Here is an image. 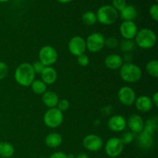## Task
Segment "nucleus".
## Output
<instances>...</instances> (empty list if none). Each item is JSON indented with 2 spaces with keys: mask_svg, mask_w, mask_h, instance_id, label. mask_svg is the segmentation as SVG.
<instances>
[{
  "mask_svg": "<svg viewBox=\"0 0 158 158\" xmlns=\"http://www.w3.org/2000/svg\"><path fill=\"white\" fill-rule=\"evenodd\" d=\"M35 73L32 69V64L23 63L19 65L15 69L14 78L19 85L23 86H29L35 80Z\"/></svg>",
  "mask_w": 158,
  "mask_h": 158,
  "instance_id": "f257e3e1",
  "label": "nucleus"
},
{
  "mask_svg": "<svg viewBox=\"0 0 158 158\" xmlns=\"http://www.w3.org/2000/svg\"><path fill=\"white\" fill-rule=\"evenodd\" d=\"M134 43L138 47L143 49H150L157 43V35L155 32L149 28H143L137 32Z\"/></svg>",
  "mask_w": 158,
  "mask_h": 158,
  "instance_id": "f03ea898",
  "label": "nucleus"
},
{
  "mask_svg": "<svg viewBox=\"0 0 158 158\" xmlns=\"http://www.w3.org/2000/svg\"><path fill=\"white\" fill-rule=\"evenodd\" d=\"M120 76L126 83H137L141 78L142 70L140 66L133 63H123L120 69Z\"/></svg>",
  "mask_w": 158,
  "mask_h": 158,
  "instance_id": "7ed1b4c3",
  "label": "nucleus"
},
{
  "mask_svg": "<svg viewBox=\"0 0 158 158\" xmlns=\"http://www.w3.org/2000/svg\"><path fill=\"white\" fill-rule=\"evenodd\" d=\"M97 21L104 26H110L115 23L119 16V13L110 5H104L100 6L97 10Z\"/></svg>",
  "mask_w": 158,
  "mask_h": 158,
  "instance_id": "20e7f679",
  "label": "nucleus"
},
{
  "mask_svg": "<svg viewBox=\"0 0 158 158\" xmlns=\"http://www.w3.org/2000/svg\"><path fill=\"white\" fill-rule=\"evenodd\" d=\"M45 125L49 128H56L62 124L63 121V113L56 107L49 108L43 117Z\"/></svg>",
  "mask_w": 158,
  "mask_h": 158,
  "instance_id": "39448f33",
  "label": "nucleus"
},
{
  "mask_svg": "<svg viewBox=\"0 0 158 158\" xmlns=\"http://www.w3.org/2000/svg\"><path fill=\"white\" fill-rule=\"evenodd\" d=\"M58 60V52L52 46H44L39 51V60L45 66H51Z\"/></svg>",
  "mask_w": 158,
  "mask_h": 158,
  "instance_id": "423d86ee",
  "label": "nucleus"
},
{
  "mask_svg": "<svg viewBox=\"0 0 158 158\" xmlns=\"http://www.w3.org/2000/svg\"><path fill=\"white\" fill-rule=\"evenodd\" d=\"M105 37L100 32H93L86 40V49L91 52H98L105 46Z\"/></svg>",
  "mask_w": 158,
  "mask_h": 158,
  "instance_id": "0eeeda50",
  "label": "nucleus"
},
{
  "mask_svg": "<svg viewBox=\"0 0 158 158\" xmlns=\"http://www.w3.org/2000/svg\"><path fill=\"white\" fill-rule=\"evenodd\" d=\"M68 49L72 55L79 56L85 52L86 49V40L80 35H75L69 40Z\"/></svg>",
  "mask_w": 158,
  "mask_h": 158,
  "instance_id": "6e6552de",
  "label": "nucleus"
},
{
  "mask_svg": "<svg viewBox=\"0 0 158 158\" xmlns=\"http://www.w3.org/2000/svg\"><path fill=\"white\" fill-rule=\"evenodd\" d=\"M123 146L119 137H111L105 144V152L109 157H117L123 152Z\"/></svg>",
  "mask_w": 158,
  "mask_h": 158,
  "instance_id": "1a4fd4ad",
  "label": "nucleus"
},
{
  "mask_svg": "<svg viewBox=\"0 0 158 158\" xmlns=\"http://www.w3.org/2000/svg\"><path fill=\"white\" fill-rule=\"evenodd\" d=\"M117 97L119 101L125 106H132L137 98L134 89L127 86H123L119 89Z\"/></svg>",
  "mask_w": 158,
  "mask_h": 158,
  "instance_id": "9d476101",
  "label": "nucleus"
},
{
  "mask_svg": "<svg viewBox=\"0 0 158 158\" xmlns=\"http://www.w3.org/2000/svg\"><path fill=\"white\" fill-rule=\"evenodd\" d=\"M83 145L88 151L96 152L103 148V141L100 136L96 134H88L83 138Z\"/></svg>",
  "mask_w": 158,
  "mask_h": 158,
  "instance_id": "9b49d317",
  "label": "nucleus"
},
{
  "mask_svg": "<svg viewBox=\"0 0 158 158\" xmlns=\"http://www.w3.org/2000/svg\"><path fill=\"white\" fill-rule=\"evenodd\" d=\"M138 32L134 21H123L120 26V33L124 40H134Z\"/></svg>",
  "mask_w": 158,
  "mask_h": 158,
  "instance_id": "f8f14e48",
  "label": "nucleus"
},
{
  "mask_svg": "<svg viewBox=\"0 0 158 158\" xmlns=\"http://www.w3.org/2000/svg\"><path fill=\"white\" fill-rule=\"evenodd\" d=\"M107 126L113 132H121L127 127V120L122 115H114L108 120Z\"/></svg>",
  "mask_w": 158,
  "mask_h": 158,
  "instance_id": "ddd939ff",
  "label": "nucleus"
},
{
  "mask_svg": "<svg viewBox=\"0 0 158 158\" xmlns=\"http://www.w3.org/2000/svg\"><path fill=\"white\" fill-rule=\"evenodd\" d=\"M127 125L134 134H140L144 127V120L139 114H132L128 117Z\"/></svg>",
  "mask_w": 158,
  "mask_h": 158,
  "instance_id": "4468645a",
  "label": "nucleus"
},
{
  "mask_svg": "<svg viewBox=\"0 0 158 158\" xmlns=\"http://www.w3.org/2000/svg\"><path fill=\"white\" fill-rule=\"evenodd\" d=\"M134 104L137 110L142 113L149 112L154 106L151 97L146 95H142L137 97L134 101Z\"/></svg>",
  "mask_w": 158,
  "mask_h": 158,
  "instance_id": "2eb2a0df",
  "label": "nucleus"
},
{
  "mask_svg": "<svg viewBox=\"0 0 158 158\" xmlns=\"http://www.w3.org/2000/svg\"><path fill=\"white\" fill-rule=\"evenodd\" d=\"M104 64L106 68L112 70H116V69H120L122 65L123 64V59L121 56L118 54H110L105 58Z\"/></svg>",
  "mask_w": 158,
  "mask_h": 158,
  "instance_id": "dca6fc26",
  "label": "nucleus"
},
{
  "mask_svg": "<svg viewBox=\"0 0 158 158\" xmlns=\"http://www.w3.org/2000/svg\"><path fill=\"white\" fill-rule=\"evenodd\" d=\"M60 98L55 92L52 90H46L42 95V101L45 106L49 108L56 107Z\"/></svg>",
  "mask_w": 158,
  "mask_h": 158,
  "instance_id": "f3484780",
  "label": "nucleus"
},
{
  "mask_svg": "<svg viewBox=\"0 0 158 158\" xmlns=\"http://www.w3.org/2000/svg\"><path fill=\"white\" fill-rule=\"evenodd\" d=\"M42 80L46 85L53 84L57 80V72L52 66H46L41 74Z\"/></svg>",
  "mask_w": 158,
  "mask_h": 158,
  "instance_id": "a211bd4d",
  "label": "nucleus"
},
{
  "mask_svg": "<svg viewBox=\"0 0 158 158\" xmlns=\"http://www.w3.org/2000/svg\"><path fill=\"white\" fill-rule=\"evenodd\" d=\"M138 15L137 9L134 6L127 5L124 9L120 12V17L123 21H134Z\"/></svg>",
  "mask_w": 158,
  "mask_h": 158,
  "instance_id": "6ab92c4d",
  "label": "nucleus"
},
{
  "mask_svg": "<svg viewBox=\"0 0 158 158\" xmlns=\"http://www.w3.org/2000/svg\"><path fill=\"white\" fill-rule=\"evenodd\" d=\"M63 142V137L59 133L53 132L48 134L45 138V143L46 146L50 148H56L61 145Z\"/></svg>",
  "mask_w": 158,
  "mask_h": 158,
  "instance_id": "aec40b11",
  "label": "nucleus"
},
{
  "mask_svg": "<svg viewBox=\"0 0 158 158\" xmlns=\"http://www.w3.org/2000/svg\"><path fill=\"white\" fill-rule=\"evenodd\" d=\"M15 152V148L12 143L9 142H0V157L3 158H9L12 157Z\"/></svg>",
  "mask_w": 158,
  "mask_h": 158,
  "instance_id": "412c9836",
  "label": "nucleus"
},
{
  "mask_svg": "<svg viewBox=\"0 0 158 158\" xmlns=\"http://www.w3.org/2000/svg\"><path fill=\"white\" fill-rule=\"evenodd\" d=\"M30 86L32 92L38 95H43L47 90V85L42 80H34Z\"/></svg>",
  "mask_w": 158,
  "mask_h": 158,
  "instance_id": "4be33fe9",
  "label": "nucleus"
},
{
  "mask_svg": "<svg viewBox=\"0 0 158 158\" xmlns=\"http://www.w3.org/2000/svg\"><path fill=\"white\" fill-rule=\"evenodd\" d=\"M82 21L86 26H93L97 22V15L93 11H86L82 15Z\"/></svg>",
  "mask_w": 158,
  "mask_h": 158,
  "instance_id": "5701e85b",
  "label": "nucleus"
},
{
  "mask_svg": "<svg viewBox=\"0 0 158 158\" xmlns=\"http://www.w3.org/2000/svg\"><path fill=\"white\" fill-rule=\"evenodd\" d=\"M147 73L150 76L157 78L158 77V62L157 60H151L146 64Z\"/></svg>",
  "mask_w": 158,
  "mask_h": 158,
  "instance_id": "b1692460",
  "label": "nucleus"
},
{
  "mask_svg": "<svg viewBox=\"0 0 158 158\" xmlns=\"http://www.w3.org/2000/svg\"><path fill=\"white\" fill-rule=\"evenodd\" d=\"M135 43L133 40H123L120 44V49L123 53L131 52L135 48Z\"/></svg>",
  "mask_w": 158,
  "mask_h": 158,
  "instance_id": "393cba45",
  "label": "nucleus"
},
{
  "mask_svg": "<svg viewBox=\"0 0 158 158\" xmlns=\"http://www.w3.org/2000/svg\"><path fill=\"white\" fill-rule=\"evenodd\" d=\"M135 138V134H134L133 132H125L123 133L121 135V137H120V140L123 143V145L125 144H130L133 142L134 139Z\"/></svg>",
  "mask_w": 158,
  "mask_h": 158,
  "instance_id": "a878e982",
  "label": "nucleus"
},
{
  "mask_svg": "<svg viewBox=\"0 0 158 158\" xmlns=\"http://www.w3.org/2000/svg\"><path fill=\"white\" fill-rule=\"evenodd\" d=\"M69 106H70V103H69V100H66V99H61V100H59L56 108L63 113L69 110Z\"/></svg>",
  "mask_w": 158,
  "mask_h": 158,
  "instance_id": "bb28decb",
  "label": "nucleus"
},
{
  "mask_svg": "<svg viewBox=\"0 0 158 158\" xmlns=\"http://www.w3.org/2000/svg\"><path fill=\"white\" fill-rule=\"evenodd\" d=\"M119 42L117 38L114 36H110L105 39V46L110 49H115L118 46Z\"/></svg>",
  "mask_w": 158,
  "mask_h": 158,
  "instance_id": "cd10ccee",
  "label": "nucleus"
},
{
  "mask_svg": "<svg viewBox=\"0 0 158 158\" xmlns=\"http://www.w3.org/2000/svg\"><path fill=\"white\" fill-rule=\"evenodd\" d=\"M127 6L126 0H112V6L117 12L122 11Z\"/></svg>",
  "mask_w": 158,
  "mask_h": 158,
  "instance_id": "c85d7f7f",
  "label": "nucleus"
},
{
  "mask_svg": "<svg viewBox=\"0 0 158 158\" xmlns=\"http://www.w3.org/2000/svg\"><path fill=\"white\" fill-rule=\"evenodd\" d=\"M32 69H33L34 72H35V73L40 74V75L42 73H43V71L44 70V69L46 68V66H45L44 65H43V63L40 61V60L34 62V63L32 64Z\"/></svg>",
  "mask_w": 158,
  "mask_h": 158,
  "instance_id": "c756f323",
  "label": "nucleus"
},
{
  "mask_svg": "<svg viewBox=\"0 0 158 158\" xmlns=\"http://www.w3.org/2000/svg\"><path fill=\"white\" fill-rule=\"evenodd\" d=\"M77 63L80 66H88L89 63V59L88 56H86V54H82V55H80L79 56H77Z\"/></svg>",
  "mask_w": 158,
  "mask_h": 158,
  "instance_id": "7c9ffc66",
  "label": "nucleus"
},
{
  "mask_svg": "<svg viewBox=\"0 0 158 158\" xmlns=\"http://www.w3.org/2000/svg\"><path fill=\"white\" fill-rule=\"evenodd\" d=\"M150 16L154 19V21H158V5L153 4L149 9Z\"/></svg>",
  "mask_w": 158,
  "mask_h": 158,
  "instance_id": "2f4dec72",
  "label": "nucleus"
},
{
  "mask_svg": "<svg viewBox=\"0 0 158 158\" xmlns=\"http://www.w3.org/2000/svg\"><path fill=\"white\" fill-rule=\"evenodd\" d=\"M8 71H9V68H8L6 63L2 61H0V80L6 78L8 74Z\"/></svg>",
  "mask_w": 158,
  "mask_h": 158,
  "instance_id": "473e14b6",
  "label": "nucleus"
},
{
  "mask_svg": "<svg viewBox=\"0 0 158 158\" xmlns=\"http://www.w3.org/2000/svg\"><path fill=\"white\" fill-rule=\"evenodd\" d=\"M49 158H67V154L62 151H57L51 154Z\"/></svg>",
  "mask_w": 158,
  "mask_h": 158,
  "instance_id": "72a5a7b5",
  "label": "nucleus"
},
{
  "mask_svg": "<svg viewBox=\"0 0 158 158\" xmlns=\"http://www.w3.org/2000/svg\"><path fill=\"white\" fill-rule=\"evenodd\" d=\"M123 59V61L125 62V63H131L133 60V56L131 52H127V53L123 54V56H122Z\"/></svg>",
  "mask_w": 158,
  "mask_h": 158,
  "instance_id": "f704fd0d",
  "label": "nucleus"
},
{
  "mask_svg": "<svg viewBox=\"0 0 158 158\" xmlns=\"http://www.w3.org/2000/svg\"><path fill=\"white\" fill-rule=\"evenodd\" d=\"M151 100H152L153 105H154L156 107H158V92H156L155 94L153 95Z\"/></svg>",
  "mask_w": 158,
  "mask_h": 158,
  "instance_id": "c9c22d12",
  "label": "nucleus"
},
{
  "mask_svg": "<svg viewBox=\"0 0 158 158\" xmlns=\"http://www.w3.org/2000/svg\"><path fill=\"white\" fill-rule=\"evenodd\" d=\"M75 158H89V157L84 153H80L78 155L75 156Z\"/></svg>",
  "mask_w": 158,
  "mask_h": 158,
  "instance_id": "e433bc0d",
  "label": "nucleus"
},
{
  "mask_svg": "<svg viewBox=\"0 0 158 158\" xmlns=\"http://www.w3.org/2000/svg\"><path fill=\"white\" fill-rule=\"evenodd\" d=\"M57 2H59L60 3H62V4H66V3L70 2L72 0H56Z\"/></svg>",
  "mask_w": 158,
  "mask_h": 158,
  "instance_id": "4c0bfd02",
  "label": "nucleus"
},
{
  "mask_svg": "<svg viewBox=\"0 0 158 158\" xmlns=\"http://www.w3.org/2000/svg\"><path fill=\"white\" fill-rule=\"evenodd\" d=\"M67 158H75V155L73 154H67Z\"/></svg>",
  "mask_w": 158,
  "mask_h": 158,
  "instance_id": "58836bf2",
  "label": "nucleus"
},
{
  "mask_svg": "<svg viewBox=\"0 0 158 158\" xmlns=\"http://www.w3.org/2000/svg\"><path fill=\"white\" fill-rule=\"evenodd\" d=\"M10 0H0V2H9Z\"/></svg>",
  "mask_w": 158,
  "mask_h": 158,
  "instance_id": "ea45409f",
  "label": "nucleus"
},
{
  "mask_svg": "<svg viewBox=\"0 0 158 158\" xmlns=\"http://www.w3.org/2000/svg\"><path fill=\"white\" fill-rule=\"evenodd\" d=\"M158 1V0H156V2H157Z\"/></svg>",
  "mask_w": 158,
  "mask_h": 158,
  "instance_id": "a19ab883",
  "label": "nucleus"
}]
</instances>
